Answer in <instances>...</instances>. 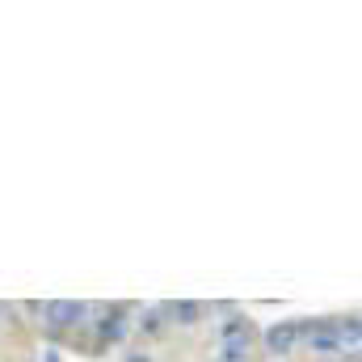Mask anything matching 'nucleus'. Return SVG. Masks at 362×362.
Listing matches in <instances>:
<instances>
[{
    "mask_svg": "<svg viewBox=\"0 0 362 362\" xmlns=\"http://www.w3.org/2000/svg\"><path fill=\"white\" fill-rule=\"evenodd\" d=\"M169 316H177L181 325H198V320H202V308H198V303H173Z\"/></svg>",
    "mask_w": 362,
    "mask_h": 362,
    "instance_id": "nucleus-6",
    "label": "nucleus"
},
{
    "mask_svg": "<svg viewBox=\"0 0 362 362\" xmlns=\"http://www.w3.org/2000/svg\"><path fill=\"white\" fill-rule=\"evenodd\" d=\"M341 362H358V354H354V350H350V354H346V358H341Z\"/></svg>",
    "mask_w": 362,
    "mask_h": 362,
    "instance_id": "nucleus-10",
    "label": "nucleus"
},
{
    "mask_svg": "<svg viewBox=\"0 0 362 362\" xmlns=\"http://www.w3.org/2000/svg\"><path fill=\"white\" fill-rule=\"evenodd\" d=\"M299 337H308L312 354H333V350H341V341H337V329H333L329 320H312V325H299Z\"/></svg>",
    "mask_w": 362,
    "mask_h": 362,
    "instance_id": "nucleus-1",
    "label": "nucleus"
},
{
    "mask_svg": "<svg viewBox=\"0 0 362 362\" xmlns=\"http://www.w3.org/2000/svg\"><path fill=\"white\" fill-rule=\"evenodd\" d=\"M295 341H299V325L295 320H282V325H274L270 333H266V350L270 354H291Z\"/></svg>",
    "mask_w": 362,
    "mask_h": 362,
    "instance_id": "nucleus-3",
    "label": "nucleus"
},
{
    "mask_svg": "<svg viewBox=\"0 0 362 362\" xmlns=\"http://www.w3.org/2000/svg\"><path fill=\"white\" fill-rule=\"evenodd\" d=\"M219 337H223V341H240V337H249V320L228 316V320H223V329H219Z\"/></svg>",
    "mask_w": 362,
    "mask_h": 362,
    "instance_id": "nucleus-5",
    "label": "nucleus"
},
{
    "mask_svg": "<svg viewBox=\"0 0 362 362\" xmlns=\"http://www.w3.org/2000/svg\"><path fill=\"white\" fill-rule=\"evenodd\" d=\"M249 354V337H240V341H223V362H240Z\"/></svg>",
    "mask_w": 362,
    "mask_h": 362,
    "instance_id": "nucleus-7",
    "label": "nucleus"
},
{
    "mask_svg": "<svg viewBox=\"0 0 362 362\" xmlns=\"http://www.w3.org/2000/svg\"><path fill=\"white\" fill-rule=\"evenodd\" d=\"M0 312H4V308H0Z\"/></svg>",
    "mask_w": 362,
    "mask_h": 362,
    "instance_id": "nucleus-11",
    "label": "nucleus"
},
{
    "mask_svg": "<svg viewBox=\"0 0 362 362\" xmlns=\"http://www.w3.org/2000/svg\"><path fill=\"white\" fill-rule=\"evenodd\" d=\"M85 312H89L85 303H68V299H55V303H47V325H51V329H68V325H76Z\"/></svg>",
    "mask_w": 362,
    "mask_h": 362,
    "instance_id": "nucleus-2",
    "label": "nucleus"
},
{
    "mask_svg": "<svg viewBox=\"0 0 362 362\" xmlns=\"http://www.w3.org/2000/svg\"><path fill=\"white\" fill-rule=\"evenodd\" d=\"M122 316H127L122 308H110V312L97 320V341H110V346L122 341V333H127V320H122Z\"/></svg>",
    "mask_w": 362,
    "mask_h": 362,
    "instance_id": "nucleus-4",
    "label": "nucleus"
},
{
    "mask_svg": "<svg viewBox=\"0 0 362 362\" xmlns=\"http://www.w3.org/2000/svg\"><path fill=\"white\" fill-rule=\"evenodd\" d=\"M127 362H152V354H131Z\"/></svg>",
    "mask_w": 362,
    "mask_h": 362,
    "instance_id": "nucleus-9",
    "label": "nucleus"
},
{
    "mask_svg": "<svg viewBox=\"0 0 362 362\" xmlns=\"http://www.w3.org/2000/svg\"><path fill=\"white\" fill-rule=\"evenodd\" d=\"M139 329H144V333H152V337H156V333H165V312H148V316L139 320Z\"/></svg>",
    "mask_w": 362,
    "mask_h": 362,
    "instance_id": "nucleus-8",
    "label": "nucleus"
}]
</instances>
